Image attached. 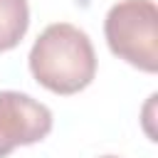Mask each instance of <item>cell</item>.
<instances>
[{
	"mask_svg": "<svg viewBox=\"0 0 158 158\" xmlns=\"http://www.w3.org/2000/svg\"><path fill=\"white\" fill-rule=\"evenodd\" d=\"M52 123V111L42 101L22 91H0V158L47 138Z\"/></svg>",
	"mask_w": 158,
	"mask_h": 158,
	"instance_id": "3",
	"label": "cell"
},
{
	"mask_svg": "<svg viewBox=\"0 0 158 158\" xmlns=\"http://www.w3.org/2000/svg\"><path fill=\"white\" fill-rule=\"evenodd\" d=\"M101 158H118V156H101Z\"/></svg>",
	"mask_w": 158,
	"mask_h": 158,
	"instance_id": "5",
	"label": "cell"
},
{
	"mask_svg": "<svg viewBox=\"0 0 158 158\" xmlns=\"http://www.w3.org/2000/svg\"><path fill=\"white\" fill-rule=\"evenodd\" d=\"M30 27L27 0H0V52L15 49Z\"/></svg>",
	"mask_w": 158,
	"mask_h": 158,
	"instance_id": "4",
	"label": "cell"
},
{
	"mask_svg": "<svg viewBox=\"0 0 158 158\" xmlns=\"http://www.w3.org/2000/svg\"><path fill=\"white\" fill-rule=\"evenodd\" d=\"M27 59L37 84L59 96L79 94L96 77V52L91 40L84 30L69 22L44 27Z\"/></svg>",
	"mask_w": 158,
	"mask_h": 158,
	"instance_id": "1",
	"label": "cell"
},
{
	"mask_svg": "<svg viewBox=\"0 0 158 158\" xmlns=\"http://www.w3.org/2000/svg\"><path fill=\"white\" fill-rule=\"evenodd\" d=\"M109 49L141 72H158V7L153 0H118L104 20Z\"/></svg>",
	"mask_w": 158,
	"mask_h": 158,
	"instance_id": "2",
	"label": "cell"
}]
</instances>
